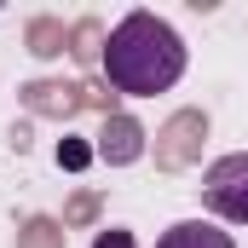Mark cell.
Segmentation results:
<instances>
[{"label":"cell","mask_w":248,"mask_h":248,"mask_svg":"<svg viewBox=\"0 0 248 248\" xmlns=\"http://www.w3.org/2000/svg\"><path fill=\"white\" fill-rule=\"evenodd\" d=\"M104 75H110L116 93L156 98V93L179 87V75H185V41L156 12H127L110 29V41H104Z\"/></svg>","instance_id":"1"},{"label":"cell","mask_w":248,"mask_h":248,"mask_svg":"<svg viewBox=\"0 0 248 248\" xmlns=\"http://www.w3.org/2000/svg\"><path fill=\"white\" fill-rule=\"evenodd\" d=\"M202 202L231 219V225H248V150L237 156H219L208 173H202Z\"/></svg>","instance_id":"2"},{"label":"cell","mask_w":248,"mask_h":248,"mask_svg":"<svg viewBox=\"0 0 248 248\" xmlns=\"http://www.w3.org/2000/svg\"><path fill=\"white\" fill-rule=\"evenodd\" d=\"M156 248H237V243H231V231H219L208 219H179L173 231H162Z\"/></svg>","instance_id":"3"},{"label":"cell","mask_w":248,"mask_h":248,"mask_svg":"<svg viewBox=\"0 0 248 248\" xmlns=\"http://www.w3.org/2000/svg\"><path fill=\"white\" fill-rule=\"evenodd\" d=\"M104 156L110 162H133L139 156V127L133 122H110L104 127Z\"/></svg>","instance_id":"4"},{"label":"cell","mask_w":248,"mask_h":248,"mask_svg":"<svg viewBox=\"0 0 248 248\" xmlns=\"http://www.w3.org/2000/svg\"><path fill=\"white\" fill-rule=\"evenodd\" d=\"M93 248H133V237H127V231H98Z\"/></svg>","instance_id":"5"}]
</instances>
